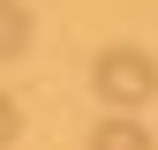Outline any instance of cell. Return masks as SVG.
<instances>
[{
    "label": "cell",
    "mask_w": 158,
    "mask_h": 150,
    "mask_svg": "<svg viewBox=\"0 0 158 150\" xmlns=\"http://www.w3.org/2000/svg\"><path fill=\"white\" fill-rule=\"evenodd\" d=\"M90 83H98L106 105H151L158 98V60H151L143 45H106L90 60Z\"/></svg>",
    "instance_id": "obj_1"
},
{
    "label": "cell",
    "mask_w": 158,
    "mask_h": 150,
    "mask_svg": "<svg viewBox=\"0 0 158 150\" xmlns=\"http://www.w3.org/2000/svg\"><path fill=\"white\" fill-rule=\"evenodd\" d=\"M143 143H151V128H143V120H128V105L113 112V120H98V128H90V150H143Z\"/></svg>",
    "instance_id": "obj_2"
},
{
    "label": "cell",
    "mask_w": 158,
    "mask_h": 150,
    "mask_svg": "<svg viewBox=\"0 0 158 150\" xmlns=\"http://www.w3.org/2000/svg\"><path fill=\"white\" fill-rule=\"evenodd\" d=\"M0 45H8V60H23V53H30V8H23V0L0 8Z\"/></svg>",
    "instance_id": "obj_3"
}]
</instances>
